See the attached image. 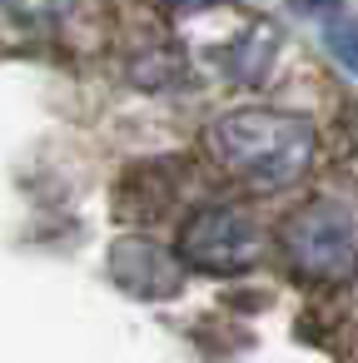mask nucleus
Wrapping results in <instances>:
<instances>
[{"label": "nucleus", "mask_w": 358, "mask_h": 363, "mask_svg": "<svg viewBox=\"0 0 358 363\" xmlns=\"http://www.w3.org/2000/svg\"><path fill=\"white\" fill-rule=\"evenodd\" d=\"M279 50H284V40H279L274 26H249V30H239L229 45H219L214 60H219V70H224L229 80H264L269 65L279 60Z\"/></svg>", "instance_id": "39448f33"}, {"label": "nucleus", "mask_w": 358, "mask_h": 363, "mask_svg": "<svg viewBox=\"0 0 358 363\" xmlns=\"http://www.w3.org/2000/svg\"><path fill=\"white\" fill-rule=\"evenodd\" d=\"M204 145L239 184H249L254 194H279L308 174L313 150H318V130L308 115L254 105V110L219 115L209 125Z\"/></svg>", "instance_id": "f257e3e1"}, {"label": "nucleus", "mask_w": 358, "mask_h": 363, "mask_svg": "<svg viewBox=\"0 0 358 363\" xmlns=\"http://www.w3.org/2000/svg\"><path fill=\"white\" fill-rule=\"evenodd\" d=\"M289 6H293L298 16H333L343 0H289Z\"/></svg>", "instance_id": "6e6552de"}, {"label": "nucleus", "mask_w": 358, "mask_h": 363, "mask_svg": "<svg viewBox=\"0 0 358 363\" xmlns=\"http://www.w3.org/2000/svg\"><path fill=\"white\" fill-rule=\"evenodd\" d=\"M110 274L135 298H174L184 289V264L155 239H120L110 249Z\"/></svg>", "instance_id": "20e7f679"}, {"label": "nucleus", "mask_w": 358, "mask_h": 363, "mask_svg": "<svg viewBox=\"0 0 358 363\" xmlns=\"http://www.w3.org/2000/svg\"><path fill=\"white\" fill-rule=\"evenodd\" d=\"M323 40H328V50H333L348 70H358V26H353V21H333V26L323 30Z\"/></svg>", "instance_id": "0eeeda50"}, {"label": "nucleus", "mask_w": 358, "mask_h": 363, "mask_svg": "<svg viewBox=\"0 0 358 363\" xmlns=\"http://www.w3.org/2000/svg\"><path fill=\"white\" fill-rule=\"evenodd\" d=\"M279 249H284L289 269L308 284L353 279L358 274V214L338 194H313L308 204H298L284 219Z\"/></svg>", "instance_id": "f03ea898"}, {"label": "nucleus", "mask_w": 358, "mask_h": 363, "mask_svg": "<svg viewBox=\"0 0 358 363\" xmlns=\"http://www.w3.org/2000/svg\"><path fill=\"white\" fill-rule=\"evenodd\" d=\"M264 249H269V239H264L259 219L239 204L194 209L179 229V244H174L179 264L194 274H209V279H239V274L259 269Z\"/></svg>", "instance_id": "7ed1b4c3"}, {"label": "nucleus", "mask_w": 358, "mask_h": 363, "mask_svg": "<svg viewBox=\"0 0 358 363\" xmlns=\"http://www.w3.org/2000/svg\"><path fill=\"white\" fill-rule=\"evenodd\" d=\"M75 11V0H0V30L11 35H45Z\"/></svg>", "instance_id": "423d86ee"}]
</instances>
